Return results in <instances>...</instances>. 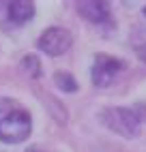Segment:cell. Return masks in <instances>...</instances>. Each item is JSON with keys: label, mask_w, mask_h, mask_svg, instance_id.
<instances>
[{"label": "cell", "mask_w": 146, "mask_h": 152, "mask_svg": "<svg viewBox=\"0 0 146 152\" xmlns=\"http://www.w3.org/2000/svg\"><path fill=\"white\" fill-rule=\"evenodd\" d=\"M101 124L125 139H133L142 133V122L146 120L144 107H105L99 114Z\"/></svg>", "instance_id": "obj_1"}, {"label": "cell", "mask_w": 146, "mask_h": 152, "mask_svg": "<svg viewBox=\"0 0 146 152\" xmlns=\"http://www.w3.org/2000/svg\"><path fill=\"white\" fill-rule=\"evenodd\" d=\"M32 133V118L26 109H11L0 118V141L2 144H22Z\"/></svg>", "instance_id": "obj_2"}, {"label": "cell", "mask_w": 146, "mask_h": 152, "mask_svg": "<svg viewBox=\"0 0 146 152\" xmlns=\"http://www.w3.org/2000/svg\"><path fill=\"white\" fill-rule=\"evenodd\" d=\"M120 71H125L122 60L108 56V54H97L95 62H92V69H90V79L97 88H108L120 75Z\"/></svg>", "instance_id": "obj_3"}, {"label": "cell", "mask_w": 146, "mask_h": 152, "mask_svg": "<svg viewBox=\"0 0 146 152\" xmlns=\"http://www.w3.org/2000/svg\"><path fill=\"white\" fill-rule=\"evenodd\" d=\"M73 45V37L67 28H47L43 34L39 37V41H37V47L41 49L43 54L52 56V58H56V56H62L65 52H69Z\"/></svg>", "instance_id": "obj_4"}, {"label": "cell", "mask_w": 146, "mask_h": 152, "mask_svg": "<svg viewBox=\"0 0 146 152\" xmlns=\"http://www.w3.org/2000/svg\"><path fill=\"white\" fill-rule=\"evenodd\" d=\"M77 13L92 26L112 24L110 2H105V0H82V2H77Z\"/></svg>", "instance_id": "obj_5"}, {"label": "cell", "mask_w": 146, "mask_h": 152, "mask_svg": "<svg viewBox=\"0 0 146 152\" xmlns=\"http://www.w3.org/2000/svg\"><path fill=\"white\" fill-rule=\"evenodd\" d=\"M7 15H9V22L11 24L24 26L35 17V4L28 2V0H13V2H7Z\"/></svg>", "instance_id": "obj_6"}, {"label": "cell", "mask_w": 146, "mask_h": 152, "mask_svg": "<svg viewBox=\"0 0 146 152\" xmlns=\"http://www.w3.org/2000/svg\"><path fill=\"white\" fill-rule=\"evenodd\" d=\"M39 96H41V101L45 103V107L49 109V114L56 118V122L65 124L67 120H69V116H67V109L62 107V103H60V101H56L54 96H43V94H39Z\"/></svg>", "instance_id": "obj_7"}, {"label": "cell", "mask_w": 146, "mask_h": 152, "mask_svg": "<svg viewBox=\"0 0 146 152\" xmlns=\"http://www.w3.org/2000/svg\"><path fill=\"white\" fill-rule=\"evenodd\" d=\"M54 84H56L58 90H62V92H77L75 77L71 73H67V71H56L54 73Z\"/></svg>", "instance_id": "obj_8"}, {"label": "cell", "mask_w": 146, "mask_h": 152, "mask_svg": "<svg viewBox=\"0 0 146 152\" xmlns=\"http://www.w3.org/2000/svg\"><path fill=\"white\" fill-rule=\"evenodd\" d=\"M19 69H22L28 77H32V79H39V77H41V62H39V58L32 56V54H28V56L22 58Z\"/></svg>", "instance_id": "obj_9"}, {"label": "cell", "mask_w": 146, "mask_h": 152, "mask_svg": "<svg viewBox=\"0 0 146 152\" xmlns=\"http://www.w3.org/2000/svg\"><path fill=\"white\" fill-rule=\"evenodd\" d=\"M135 54H138V56H140V60L146 64V39H144L142 43H135Z\"/></svg>", "instance_id": "obj_10"}, {"label": "cell", "mask_w": 146, "mask_h": 152, "mask_svg": "<svg viewBox=\"0 0 146 152\" xmlns=\"http://www.w3.org/2000/svg\"><path fill=\"white\" fill-rule=\"evenodd\" d=\"M26 152H43V150H39V148H28Z\"/></svg>", "instance_id": "obj_11"}, {"label": "cell", "mask_w": 146, "mask_h": 152, "mask_svg": "<svg viewBox=\"0 0 146 152\" xmlns=\"http://www.w3.org/2000/svg\"><path fill=\"white\" fill-rule=\"evenodd\" d=\"M144 17H146V7H144Z\"/></svg>", "instance_id": "obj_12"}]
</instances>
